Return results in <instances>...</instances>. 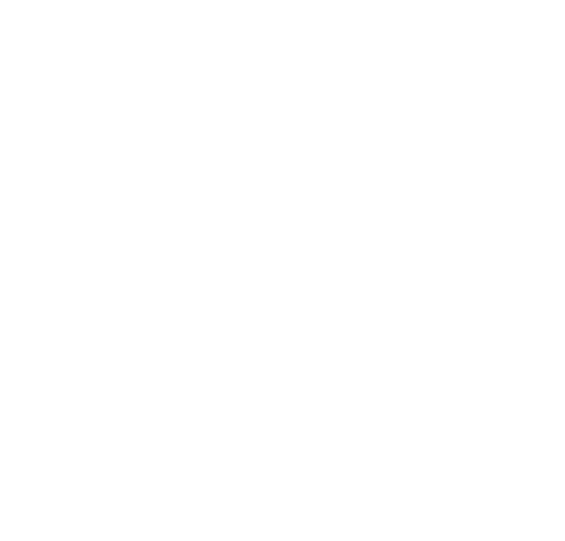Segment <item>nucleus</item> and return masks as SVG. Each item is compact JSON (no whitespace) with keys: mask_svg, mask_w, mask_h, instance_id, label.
Returning <instances> with one entry per match:
<instances>
[]
</instances>
